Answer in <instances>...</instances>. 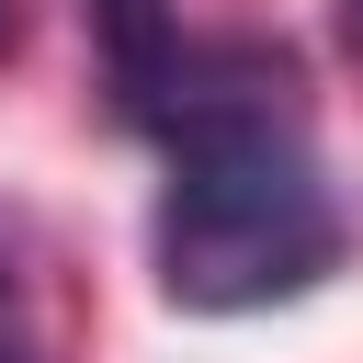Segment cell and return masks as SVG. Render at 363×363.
Segmentation results:
<instances>
[{
  "instance_id": "3",
  "label": "cell",
  "mask_w": 363,
  "mask_h": 363,
  "mask_svg": "<svg viewBox=\"0 0 363 363\" xmlns=\"http://www.w3.org/2000/svg\"><path fill=\"white\" fill-rule=\"evenodd\" d=\"M11 45H23V0H0V57H11Z\"/></svg>"
},
{
  "instance_id": "1",
  "label": "cell",
  "mask_w": 363,
  "mask_h": 363,
  "mask_svg": "<svg viewBox=\"0 0 363 363\" xmlns=\"http://www.w3.org/2000/svg\"><path fill=\"white\" fill-rule=\"evenodd\" d=\"M159 147V216L147 261L182 318H250L318 295L363 216L340 204L318 136H306V68L272 34H170L159 79L113 113Z\"/></svg>"
},
{
  "instance_id": "2",
  "label": "cell",
  "mask_w": 363,
  "mask_h": 363,
  "mask_svg": "<svg viewBox=\"0 0 363 363\" xmlns=\"http://www.w3.org/2000/svg\"><path fill=\"white\" fill-rule=\"evenodd\" d=\"M329 34H340V57L363 68V0H329Z\"/></svg>"
}]
</instances>
